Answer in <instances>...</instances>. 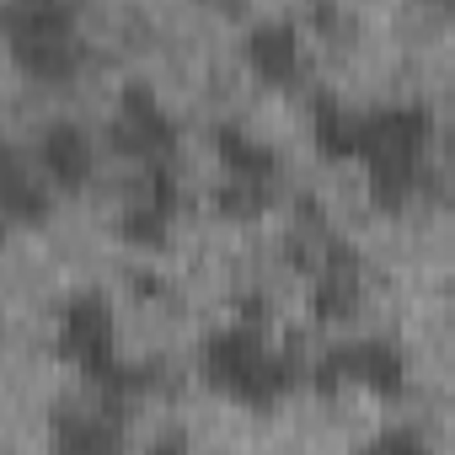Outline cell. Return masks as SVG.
Segmentation results:
<instances>
[{"instance_id": "cell-12", "label": "cell", "mask_w": 455, "mask_h": 455, "mask_svg": "<svg viewBox=\"0 0 455 455\" xmlns=\"http://www.w3.org/2000/svg\"><path fill=\"white\" fill-rule=\"evenodd\" d=\"M12 38H76L70 0H6V44Z\"/></svg>"}, {"instance_id": "cell-2", "label": "cell", "mask_w": 455, "mask_h": 455, "mask_svg": "<svg viewBox=\"0 0 455 455\" xmlns=\"http://www.w3.org/2000/svg\"><path fill=\"white\" fill-rule=\"evenodd\" d=\"M204 380L242 407H274L295 391V359H284L252 322L220 327L204 338Z\"/></svg>"}, {"instance_id": "cell-13", "label": "cell", "mask_w": 455, "mask_h": 455, "mask_svg": "<svg viewBox=\"0 0 455 455\" xmlns=\"http://www.w3.org/2000/svg\"><path fill=\"white\" fill-rule=\"evenodd\" d=\"M54 444L60 450H86V455H97V450H118L124 444V434H118V423L108 418V412H70V418H60L54 423Z\"/></svg>"}, {"instance_id": "cell-11", "label": "cell", "mask_w": 455, "mask_h": 455, "mask_svg": "<svg viewBox=\"0 0 455 455\" xmlns=\"http://www.w3.org/2000/svg\"><path fill=\"white\" fill-rule=\"evenodd\" d=\"M12 65L33 81H70L81 70V44L76 38H12Z\"/></svg>"}, {"instance_id": "cell-4", "label": "cell", "mask_w": 455, "mask_h": 455, "mask_svg": "<svg viewBox=\"0 0 455 455\" xmlns=\"http://www.w3.org/2000/svg\"><path fill=\"white\" fill-rule=\"evenodd\" d=\"M113 150L134 166H156V161H172L177 150V129L166 118V108L156 102L150 86H124L118 97V113H113Z\"/></svg>"}, {"instance_id": "cell-8", "label": "cell", "mask_w": 455, "mask_h": 455, "mask_svg": "<svg viewBox=\"0 0 455 455\" xmlns=\"http://www.w3.org/2000/svg\"><path fill=\"white\" fill-rule=\"evenodd\" d=\"M49 198H54V182L38 172V161L22 156V150H12L6 172H0V209H6V220L17 225V231L44 225L49 220Z\"/></svg>"}, {"instance_id": "cell-10", "label": "cell", "mask_w": 455, "mask_h": 455, "mask_svg": "<svg viewBox=\"0 0 455 455\" xmlns=\"http://www.w3.org/2000/svg\"><path fill=\"white\" fill-rule=\"evenodd\" d=\"M311 145H316L327 161H359L364 113L343 108L338 97H316V102H311Z\"/></svg>"}, {"instance_id": "cell-7", "label": "cell", "mask_w": 455, "mask_h": 455, "mask_svg": "<svg viewBox=\"0 0 455 455\" xmlns=\"http://www.w3.org/2000/svg\"><path fill=\"white\" fill-rule=\"evenodd\" d=\"M242 49H247L252 76L268 81V86H290L306 70V49H300L295 22H258V28H247V44Z\"/></svg>"}, {"instance_id": "cell-5", "label": "cell", "mask_w": 455, "mask_h": 455, "mask_svg": "<svg viewBox=\"0 0 455 455\" xmlns=\"http://www.w3.org/2000/svg\"><path fill=\"white\" fill-rule=\"evenodd\" d=\"M316 380H322L327 391H338V386H364V391L396 396V391L407 386V364H402V354H396L386 338H348V343H338V348L322 359Z\"/></svg>"}, {"instance_id": "cell-6", "label": "cell", "mask_w": 455, "mask_h": 455, "mask_svg": "<svg viewBox=\"0 0 455 455\" xmlns=\"http://www.w3.org/2000/svg\"><path fill=\"white\" fill-rule=\"evenodd\" d=\"M33 161H38V172L54 182V193H81V188L92 182L97 145H92V134H86L81 124L60 118V124L38 129V140H33Z\"/></svg>"}, {"instance_id": "cell-9", "label": "cell", "mask_w": 455, "mask_h": 455, "mask_svg": "<svg viewBox=\"0 0 455 455\" xmlns=\"http://www.w3.org/2000/svg\"><path fill=\"white\" fill-rule=\"evenodd\" d=\"M214 161L231 182H247V188H274V177H279V156L263 140H252L231 124L214 129Z\"/></svg>"}, {"instance_id": "cell-1", "label": "cell", "mask_w": 455, "mask_h": 455, "mask_svg": "<svg viewBox=\"0 0 455 455\" xmlns=\"http://www.w3.org/2000/svg\"><path fill=\"white\" fill-rule=\"evenodd\" d=\"M428 140H434V118L418 102H391L364 113L359 166L386 209H402L428 188Z\"/></svg>"}, {"instance_id": "cell-3", "label": "cell", "mask_w": 455, "mask_h": 455, "mask_svg": "<svg viewBox=\"0 0 455 455\" xmlns=\"http://www.w3.org/2000/svg\"><path fill=\"white\" fill-rule=\"evenodd\" d=\"M54 343H60V359L76 364L102 396H129V391H140V375L118 364V322H113V306H108L102 295H92V290L76 295V300L60 311Z\"/></svg>"}]
</instances>
